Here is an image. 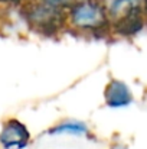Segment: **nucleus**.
I'll return each mask as SVG.
<instances>
[{
  "mask_svg": "<svg viewBox=\"0 0 147 149\" xmlns=\"http://www.w3.org/2000/svg\"><path fill=\"white\" fill-rule=\"evenodd\" d=\"M144 0H108L105 4L108 22L123 35L136 33L143 26Z\"/></svg>",
  "mask_w": 147,
  "mask_h": 149,
  "instance_id": "obj_1",
  "label": "nucleus"
},
{
  "mask_svg": "<svg viewBox=\"0 0 147 149\" xmlns=\"http://www.w3.org/2000/svg\"><path fill=\"white\" fill-rule=\"evenodd\" d=\"M95 1H99V3H107L108 0H95Z\"/></svg>",
  "mask_w": 147,
  "mask_h": 149,
  "instance_id": "obj_8",
  "label": "nucleus"
},
{
  "mask_svg": "<svg viewBox=\"0 0 147 149\" xmlns=\"http://www.w3.org/2000/svg\"><path fill=\"white\" fill-rule=\"evenodd\" d=\"M104 97H105V103L110 107H124L128 106L133 100L130 88L123 81L118 80H112L105 87Z\"/></svg>",
  "mask_w": 147,
  "mask_h": 149,
  "instance_id": "obj_5",
  "label": "nucleus"
},
{
  "mask_svg": "<svg viewBox=\"0 0 147 149\" xmlns=\"http://www.w3.org/2000/svg\"><path fill=\"white\" fill-rule=\"evenodd\" d=\"M0 1H4V3H29V1H32V0H0Z\"/></svg>",
  "mask_w": 147,
  "mask_h": 149,
  "instance_id": "obj_7",
  "label": "nucleus"
},
{
  "mask_svg": "<svg viewBox=\"0 0 147 149\" xmlns=\"http://www.w3.org/2000/svg\"><path fill=\"white\" fill-rule=\"evenodd\" d=\"M26 22L39 32L50 33L56 32L62 25L66 23L62 7L53 6L43 0H32L25 4Z\"/></svg>",
  "mask_w": 147,
  "mask_h": 149,
  "instance_id": "obj_3",
  "label": "nucleus"
},
{
  "mask_svg": "<svg viewBox=\"0 0 147 149\" xmlns=\"http://www.w3.org/2000/svg\"><path fill=\"white\" fill-rule=\"evenodd\" d=\"M87 126L84 123L79 122H74V120H66L62 122L61 125L55 126L50 132L52 133H74V135H84L87 133Z\"/></svg>",
  "mask_w": 147,
  "mask_h": 149,
  "instance_id": "obj_6",
  "label": "nucleus"
},
{
  "mask_svg": "<svg viewBox=\"0 0 147 149\" xmlns=\"http://www.w3.org/2000/svg\"><path fill=\"white\" fill-rule=\"evenodd\" d=\"M30 135L23 123L16 119L7 120L0 133V143L6 149H22L28 145Z\"/></svg>",
  "mask_w": 147,
  "mask_h": 149,
  "instance_id": "obj_4",
  "label": "nucleus"
},
{
  "mask_svg": "<svg viewBox=\"0 0 147 149\" xmlns=\"http://www.w3.org/2000/svg\"><path fill=\"white\" fill-rule=\"evenodd\" d=\"M66 23L84 33H95L108 26L105 6L95 0H84L69 7Z\"/></svg>",
  "mask_w": 147,
  "mask_h": 149,
  "instance_id": "obj_2",
  "label": "nucleus"
}]
</instances>
